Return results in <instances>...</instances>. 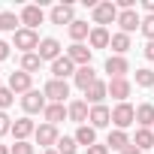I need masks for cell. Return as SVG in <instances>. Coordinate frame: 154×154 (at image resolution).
<instances>
[{
  "label": "cell",
  "mask_w": 154,
  "mask_h": 154,
  "mask_svg": "<svg viewBox=\"0 0 154 154\" xmlns=\"http://www.w3.org/2000/svg\"><path fill=\"white\" fill-rule=\"evenodd\" d=\"M133 139L127 136V130H112L109 133V139H106V148H115V151H124L127 145H130Z\"/></svg>",
  "instance_id": "d4e9b609"
},
{
  "label": "cell",
  "mask_w": 154,
  "mask_h": 154,
  "mask_svg": "<svg viewBox=\"0 0 154 154\" xmlns=\"http://www.w3.org/2000/svg\"><path fill=\"white\" fill-rule=\"evenodd\" d=\"M91 127L97 130V127H109L112 124V109H106V106H91Z\"/></svg>",
  "instance_id": "d6986e66"
},
{
  "label": "cell",
  "mask_w": 154,
  "mask_h": 154,
  "mask_svg": "<svg viewBox=\"0 0 154 154\" xmlns=\"http://www.w3.org/2000/svg\"><path fill=\"white\" fill-rule=\"evenodd\" d=\"M130 91H133V85H130L127 79H112V82H109V97H115L118 103H127Z\"/></svg>",
  "instance_id": "9a60e30c"
},
{
  "label": "cell",
  "mask_w": 154,
  "mask_h": 154,
  "mask_svg": "<svg viewBox=\"0 0 154 154\" xmlns=\"http://www.w3.org/2000/svg\"><path fill=\"white\" fill-rule=\"evenodd\" d=\"M57 154H75V148H79V142L75 139H69V136H63V139H57Z\"/></svg>",
  "instance_id": "4dcf8cb0"
},
{
  "label": "cell",
  "mask_w": 154,
  "mask_h": 154,
  "mask_svg": "<svg viewBox=\"0 0 154 154\" xmlns=\"http://www.w3.org/2000/svg\"><path fill=\"white\" fill-rule=\"evenodd\" d=\"M42 94H45V100H51V103H63V100L69 97V85L60 82V79H48L45 88H42Z\"/></svg>",
  "instance_id": "277c9868"
},
{
  "label": "cell",
  "mask_w": 154,
  "mask_h": 154,
  "mask_svg": "<svg viewBox=\"0 0 154 154\" xmlns=\"http://www.w3.org/2000/svg\"><path fill=\"white\" fill-rule=\"evenodd\" d=\"M39 66H42V57H39L36 51H30V54H21V69H24V72H30V75H33Z\"/></svg>",
  "instance_id": "f1b7e54d"
},
{
  "label": "cell",
  "mask_w": 154,
  "mask_h": 154,
  "mask_svg": "<svg viewBox=\"0 0 154 154\" xmlns=\"http://www.w3.org/2000/svg\"><path fill=\"white\" fill-rule=\"evenodd\" d=\"M9 91H12V94H27V91H33V75L24 72V69L9 72Z\"/></svg>",
  "instance_id": "5b68a950"
},
{
  "label": "cell",
  "mask_w": 154,
  "mask_h": 154,
  "mask_svg": "<svg viewBox=\"0 0 154 154\" xmlns=\"http://www.w3.org/2000/svg\"><path fill=\"white\" fill-rule=\"evenodd\" d=\"M66 109H69V121H75L79 127H82V124H85V121L91 118V109H88V100H72V103H69Z\"/></svg>",
  "instance_id": "4fadbf2b"
},
{
  "label": "cell",
  "mask_w": 154,
  "mask_h": 154,
  "mask_svg": "<svg viewBox=\"0 0 154 154\" xmlns=\"http://www.w3.org/2000/svg\"><path fill=\"white\" fill-rule=\"evenodd\" d=\"M85 97H88V103H91V106H103V100L109 97V85L97 79V82H94V85L85 91Z\"/></svg>",
  "instance_id": "2e32d148"
},
{
  "label": "cell",
  "mask_w": 154,
  "mask_h": 154,
  "mask_svg": "<svg viewBox=\"0 0 154 154\" xmlns=\"http://www.w3.org/2000/svg\"><path fill=\"white\" fill-rule=\"evenodd\" d=\"M88 42H91V51H94V48H106V45L112 42V33H109L106 27H91Z\"/></svg>",
  "instance_id": "603a6c76"
},
{
  "label": "cell",
  "mask_w": 154,
  "mask_h": 154,
  "mask_svg": "<svg viewBox=\"0 0 154 154\" xmlns=\"http://www.w3.org/2000/svg\"><path fill=\"white\" fill-rule=\"evenodd\" d=\"M45 154H57V148H48V151H45Z\"/></svg>",
  "instance_id": "7bdbcfd3"
},
{
  "label": "cell",
  "mask_w": 154,
  "mask_h": 154,
  "mask_svg": "<svg viewBox=\"0 0 154 154\" xmlns=\"http://www.w3.org/2000/svg\"><path fill=\"white\" fill-rule=\"evenodd\" d=\"M136 85L139 88H154V72L151 69H136Z\"/></svg>",
  "instance_id": "1f68e13d"
},
{
  "label": "cell",
  "mask_w": 154,
  "mask_h": 154,
  "mask_svg": "<svg viewBox=\"0 0 154 154\" xmlns=\"http://www.w3.org/2000/svg\"><path fill=\"white\" fill-rule=\"evenodd\" d=\"M48 18H51V24H66V27L75 21V18H72V6H69V3H57V6L48 12Z\"/></svg>",
  "instance_id": "5bb4252c"
},
{
  "label": "cell",
  "mask_w": 154,
  "mask_h": 154,
  "mask_svg": "<svg viewBox=\"0 0 154 154\" xmlns=\"http://www.w3.org/2000/svg\"><path fill=\"white\" fill-rule=\"evenodd\" d=\"M42 115H45V124H54V127H57L63 118H69V109H66L63 103H48Z\"/></svg>",
  "instance_id": "e0dca14e"
},
{
  "label": "cell",
  "mask_w": 154,
  "mask_h": 154,
  "mask_svg": "<svg viewBox=\"0 0 154 154\" xmlns=\"http://www.w3.org/2000/svg\"><path fill=\"white\" fill-rule=\"evenodd\" d=\"M66 75H75V63H72L66 54H60V57L51 63V79H60V82H66Z\"/></svg>",
  "instance_id": "ba28073f"
},
{
  "label": "cell",
  "mask_w": 154,
  "mask_h": 154,
  "mask_svg": "<svg viewBox=\"0 0 154 154\" xmlns=\"http://www.w3.org/2000/svg\"><path fill=\"white\" fill-rule=\"evenodd\" d=\"M66 57H69L72 63H79V66H91V48L82 45V42H72V45L66 48Z\"/></svg>",
  "instance_id": "9c48e42d"
},
{
  "label": "cell",
  "mask_w": 154,
  "mask_h": 154,
  "mask_svg": "<svg viewBox=\"0 0 154 154\" xmlns=\"http://www.w3.org/2000/svg\"><path fill=\"white\" fill-rule=\"evenodd\" d=\"M6 57H9V45L0 39V60H6Z\"/></svg>",
  "instance_id": "74e56055"
},
{
  "label": "cell",
  "mask_w": 154,
  "mask_h": 154,
  "mask_svg": "<svg viewBox=\"0 0 154 154\" xmlns=\"http://www.w3.org/2000/svg\"><path fill=\"white\" fill-rule=\"evenodd\" d=\"M106 72L112 75V79H127V72H130V63H127V57H118V54H112V57L106 60Z\"/></svg>",
  "instance_id": "30bf717a"
},
{
  "label": "cell",
  "mask_w": 154,
  "mask_h": 154,
  "mask_svg": "<svg viewBox=\"0 0 154 154\" xmlns=\"http://www.w3.org/2000/svg\"><path fill=\"white\" fill-rule=\"evenodd\" d=\"M112 124H115V130H127L130 124H136V109L130 103H118L112 109Z\"/></svg>",
  "instance_id": "3957f363"
},
{
  "label": "cell",
  "mask_w": 154,
  "mask_h": 154,
  "mask_svg": "<svg viewBox=\"0 0 154 154\" xmlns=\"http://www.w3.org/2000/svg\"><path fill=\"white\" fill-rule=\"evenodd\" d=\"M136 124H139L142 130H151V127H154V103L136 106Z\"/></svg>",
  "instance_id": "ffe728a7"
},
{
  "label": "cell",
  "mask_w": 154,
  "mask_h": 154,
  "mask_svg": "<svg viewBox=\"0 0 154 154\" xmlns=\"http://www.w3.org/2000/svg\"><path fill=\"white\" fill-rule=\"evenodd\" d=\"M145 57H148V60H154V39L145 45Z\"/></svg>",
  "instance_id": "f35d334b"
},
{
  "label": "cell",
  "mask_w": 154,
  "mask_h": 154,
  "mask_svg": "<svg viewBox=\"0 0 154 154\" xmlns=\"http://www.w3.org/2000/svg\"><path fill=\"white\" fill-rule=\"evenodd\" d=\"M0 154H12V151H9V148H6V145H0Z\"/></svg>",
  "instance_id": "b9f144b4"
},
{
  "label": "cell",
  "mask_w": 154,
  "mask_h": 154,
  "mask_svg": "<svg viewBox=\"0 0 154 154\" xmlns=\"http://www.w3.org/2000/svg\"><path fill=\"white\" fill-rule=\"evenodd\" d=\"M88 154H109V148H106V145H91Z\"/></svg>",
  "instance_id": "8d00e7d4"
},
{
  "label": "cell",
  "mask_w": 154,
  "mask_h": 154,
  "mask_svg": "<svg viewBox=\"0 0 154 154\" xmlns=\"http://www.w3.org/2000/svg\"><path fill=\"white\" fill-rule=\"evenodd\" d=\"M12 103H15V94L9 91V85H6V88H0V112H3V109H9Z\"/></svg>",
  "instance_id": "d6a6232c"
},
{
  "label": "cell",
  "mask_w": 154,
  "mask_h": 154,
  "mask_svg": "<svg viewBox=\"0 0 154 154\" xmlns=\"http://www.w3.org/2000/svg\"><path fill=\"white\" fill-rule=\"evenodd\" d=\"M36 133V124L30 121V118H18L15 124H12V136H15V142H27V136H33Z\"/></svg>",
  "instance_id": "ac0fdd59"
},
{
  "label": "cell",
  "mask_w": 154,
  "mask_h": 154,
  "mask_svg": "<svg viewBox=\"0 0 154 154\" xmlns=\"http://www.w3.org/2000/svg\"><path fill=\"white\" fill-rule=\"evenodd\" d=\"M6 133H12V118L6 112H0V136H6Z\"/></svg>",
  "instance_id": "e575fe53"
},
{
  "label": "cell",
  "mask_w": 154,
  "mask_h": 154,
  "mask_svg": "<svg viewBox=\"0 0 154 154\" xmlns=\"http://www.w3.org/2000/svg\"><path fill=\"white\" fill-rule=\"evenodd\" d=\"M109 45H112V51H115L118 57H124V54L130 51V36H127V33H112V42H109Z\"/></svg>",
  "instance_id": "4316f807"
},
{
  "label": "cell",
  "mask_w": 154,
  "mask_h": 154,
  "mask_svg": "<svg viewBox=\"0 0 154 154\" xmlns=\"http://www.w3.org/2000/svg\"><path fill=\"white\" fill-rule=\"evenodd\" d=\"M21 24L27 30H36V24H42V9L39 6H24L21 9Z\"/></svg>",
  "instance_id": "44dd1931"
},
{
  "label": "cell",
  "mask_w": 154,
  "mask_h": 154,
  "mask_svg": "<svg viewBox=\"0 0 154 154\" xmlns=\"http://www.w3.org/2000/svg\"><path fill=\"white\" fill-rule=\"evenodd\" d=\"M72 79H75V85H79L82 91H88V88H91V85L97 82V72H94V66H79Z\"/></svg>",
  "instance_id": "7402d4cb"
},
{
  "label": "cell",
  "mask_w": 154,
  "mask_h": 154,
  "mask_svg": "<svg viewBox=\"0 0 154 154\" xmlns=\"http://www.w3.org/2000/svg\"><path fill=\"white\" fill-rule=\"evenodd\" d=\"M121 154H142V151H139V148H136V145H133V142H130V145H127V148H124V151H121Z\"/></svg>",
  "instance_id": "ab89813d"
},
{
  "label": "cell",
  "mask_w": 154,
  "mask_h": 154,
  "mask_svg": "<svg viewBox=\"0 0 154 154\" xmlns=\"http://www.w3.org/2000/svg\"><path fill=\"white\" fill-rule=\"evenodd\" d=\"M79 145H85V148H91V145H97V130L91 127V124H82L79 130H75V136H72Z\"/></svg>",
  "instance_id": "cb8c5ba5"
},
{
  "label": "cell",
  "mask_w": 154,
  "mask_h": 154,
  "mask_svg": "<svg viewBox=\"0 0 154 154\" xmlns=\"http://www.w3.org/2000/svg\"><path fill=\"white\" fill-rule=\"evenodd\" d=\"M33 136H36V142H39L42 148H51V145H57V139H60L54 124H42V127H36V133H33Z\"/></svg>",
  "instance_id": "7c38bea8"
},
{
  "label": "cell",
  "mask_w": 154,
  "mask_h": 154,
  "mask_svg": "<svg viewBox=\"0 0 154 154\" xmlns=\"http://www.w3.org/2000/svg\"><path fill=\"white\" fill-rule=\"evenodd\" d=\"M9 151H12V154H33V145H30V142H15Z\"/></svg>",
  "instance_id": "d590c367"
},
{
  "label": "cell",
  "mask_w": 154,
  "mask_h": 154,
  "mask_svg": "<svg viewBox=\"0 0 154 154\" xmlns=\"http://www.w3.org/2000/svg\"><path fill=\"white\" fill-rule=\"evenodd\" d=\"M142 6H145V12H148V15H154V0H145Z\"/></svg>",
  "instance_id": "60d3db41"
},
{
  "label": "cell",
  "mask_w": 154,
  "mask_h": 154,
  "mask_svg": "<svg viewBox=\"0 0 154 154\" xmlns=\"http://www.w3.org/2000/svg\"><path fill=\"white\" fill-rule=\"evenodd\" d=\"M45 94L42 91H27L24 97H21V109L27 112V115H36V112H45Z\"/></svg>",
  "instance_id": "8992f818"
},
{
  "label": "cell",
  "mask_w": 154,
  "mask_h": 154,
  "mask_svg": "<svg viewBox=\"0 0 154 154\" xmlns=\"http://www.w3.org/2000/svg\"><path fill=\"white\" fill-rule=\"evenodd\" d=\"M142 33L148 36V42L154 39V15H145V18H142Z\"/></svg>",
  "instance_id": "836d02e7"
},
{
  "label": "cell",
  "mask_w": 154,
  "mask_h": 154,
  "mask_svg": "<svg viewBox=\"0 0 154 154\" xmlns=\"http://www.w3.org/2000/svg\"><path fill=\"white\" fill-rule=\"evenodd\" d=\"M66 30H69V39H72V42H82V39H88V36H91L88 21H72Z\"/></svg>",
  "instance_id": "484cf974"
},
{
  "label": "cell",
  "mask_w": 154,
  "mask_h": 154,
  "mask_svg": "<svg viewBox=\"0 0 154 154\" xmlns=\"http://www.w3.org/2000/svg\"><path fill=\"white\" fill-rule=\"evenodd\" d=\"M133 145L139 148V151H145V148H154V130H136V136H133Z\"/></svg>",
  "instance_id": "83f0119b"
},
{
  "label": "cell",
  "mask_w": 154,
  "mask_h": 154,
  "mask_svg": "<svg viewBox=\"0 0 154 154\" xmlns=\"http://www.w3.org/2000/svg\"><path fill=\"white\" fill-rule=\"evenodd\" d=\"M12 42H15V48L18 51H24V54H30V51H36L39 48V33L36 30H27V27H21V30H15V36H12Z\"/></svg>",
  "instance_id": "6da1fadb"
},
{
  "label": "cell",
  "mask_w": 154,
  "mask_h": 154,
  "mask_svg": "<svg viewBox=\"0 0 154 154\" xmlns=\"http://www.w3.org/2000/svg\"><path fill=\"white\" fill-rule=\"evenodd\" d=\"M36 54H39L42 60H51V63H54V60L60 57V42H57V39H51V36H45V39L39 42Z\"/></svg>",
  "instance_id": "8fae6325"
},
{
  "label": "cell",
  "mask_w": 154,
  "mask_h": 154,
  "mask_svg": "<svg viewBox=\"0 0 154 154\" xmlns=\"http://www.w3.org/2000/svg\"><path fill=\"white\" fill-rule=\"evenodd\" d=\"M118 15H121V12H118V6L112 3V0L94 6V24H97V27H106V24H112V21L118 24Z\"/></svg>",
  "instance_id": "7a4b0ae2"
},
{
  "label": "cell",
  "mask_w": 154,
  "mask_h": 154,
  "mask_svg": "<svg viewBox=\"0 0 154 154\" xmlns=\"http://www.w3.org/2000/svg\"><path fill=\"white\" fill-rule=\"evenodd\" d=\"M118 27H121V33H133V30H142V18H139V12L136 9H124L121 15H118Z\"/></svg>",
  "instance_id": "52a82bcc"
},
{
  "label": "cell",
  "mask_w": 154,
  "mask_h": 154,
  "mask_svg": "<svg viewBox=\"0 0 154 154\" xmlns=\"http://www.w3.org/2000/svg\"><path fill=\"white\" fill-rule=\"evenodd\" d=\"M21 18L15 15V12H0V30H9V33H15V24H18Z\"/></svg>",
  "instance_id": "f546056e"
}]
</instances>
